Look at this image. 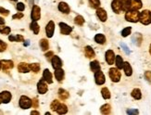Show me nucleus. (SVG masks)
<instances>
[{"label":"nucleus","mask_w":151,"mask_h":115,"mask_svg":"<svg viewBox=\"0 0 151 115\" xmlns=\"http://www.w3.org/2000/svg\"><path fill=\"white\" fill-rule=\"evenodd\" d=\"M140 18V13L137 10H128L126 11L125 19L130 22H137Z\"/></svg>","instance_id":"f257e3e1"},{"label":"nucleus","mask_w":151,"mask_h":115,"mask_svg":"<svg viewBox=\"0 0 151 115\" xmlns=\"http://www.w3.org/2000/svg\"><path fill=\"white\" fill-rule=\"evenodd\" d=\"M139 21H141V23L147 25L151 23V12L149 10H143L140 13V18H139Z\"/></svg>","instance_id":"f03ea898"},{"label":"nucleus","mask_w":151,"mask_h":115,"mask_svg":"<svg viewBox=\"0 0 151 115\" xmlns=\"http://www.w3.org/2000/svg\"><path fill=\"white\" fill-rule=\"evenodd\" d=\"M33 106V100H31L26 96H21L20 99V107L23 110H27V109L31 108Z\"/></svg>","instance_id":"7ed1b4c3"},{"label":"nucleus","mask_w":151,"mask_h":115,"mask_svg":"<svg viewBox=\"0 0 151 115\" xmlns=\"http://www.w3.org/2000/svg\"><path fill=\"white\" fill-rule=\"evenodd\" d=\"M109 77L111 79V81L114 83H118L121 80V72L119 71V69L117 68H111L108 72Z\"/></svg>","instance_id":"20e7f679"},{"label":"nucleus","mask_w":151,"mask_h":115,"mask_svg":"<svg viewBox=\"0 0 151 115\" xmlns=\"http://www.w3.org/2000/svg\"><path fill=\"white\" fill-rule=\"evenodd\" d=\"M31 18L33 21H37L41 18V9L38 7V6H33V9H32V13H31Z\"/></svg>","instance_id":"39448f33"},{"label":"nucleus","mask_w":151,"mask_h":115,"mask_svg":"<svg viewBox=\"0 0 151 115\" xmlns=\"http://www.w3.org/2000/svg\"><path fill=\"white\" fill-rule=\"evenodd\" d=\"M11 93L9 91H3L0 93V103H5V104H7L9 103L10 100H11Z\"/></svg>","instance_id":"423d86ee"},{"label":"nucleus","mask_w":151,"mask_h":115,"mask_svg":"<svg viewBox=\"0 0 151 115\" xmlns=\"http://www.w3.org/2000/svg\"><path fill=\"white\" fill-rule=\"evenodd\" d=\"M95 81L96 84L98 85H101L105 83V75H104V73L100 70L95 72Z\"/></svg>","instance_id":"0eeeda50"},{"label":"nucleus","mask_w":151,"mask_h":115,"mask_svg":"<svg viewBox=\"0 0 151 115\" xmlns=\"http://www.w3.org/2000/svg\"><path fill=\"white\" fill-rule=\"evenodd\" d=\"M37 90H38V92L40 94H45L46 92H47V90H48V87H47V84H46V83H45V81L44 79H42V80H40V81L38 82V84H37Z\"/></svg>","instance_id":"6e6552de"},{"label":"nucleus","mask_w":151,"mask_h":115,"mask_svg":"<svg viewBox=\"0 0 151 115\" xmlns=\"http://www.w3.org/2000/svg\"><path fill=\"white\" fill-rule=\"evenodd\" d=\"M54 31H55V23H54L53 21H50L45 27V33H46L47 37L51 38L52 36H53Z\"/></svg>","instance_id":"1a4fd4ad"},{"label":"nucleus","mask_w":151,"mask_h":115,"mask_svg":"<svg viewBox=\"0 0 151 115\" xmlns=\"http://www.w3.org/2000/svg\"><path fill=\"white\" fill-rule=\"evenodd\" d=\"M111 8L115 13L120 14L123 11V7H121V0H113L111 3Z\"/></svg>","instance_id":"9d476101"},{"label":"nucleus","mask_w":151,"mask_h":115,"mask_svg":"<svg viewBox=\"0 0 151 115\" xmlns=\"http://www.w3.org/2000/svg\"><path fill=\"white\" fill-rule=\"evenodd\" d=\"M60 33L62 34H65V35H68V34H69L72 31V28L71 26H69L68 24L64 23V22H60Z\"/></svg>","instance_id":"9b49d317"},{"label":"nucleus","mask_w":151,"mask_h":115,"mask_svg":"<svg viewBox=\"0 0 151 115\" xmlns=\"http://www.w3.org/2000/svg\"><path fill=\"white\" fill-rule=\"evenodd\" d=\"M141 0H130V10H138L142 8Z\"/></svg>","instance_id":"f8f14e48"},{"label":"nucleus","mask_w":151,"mask_h":115,"mask_svg":"<svg viewBox=\"0 0 151 115\" xmlns=\"http://www.w3.org/2000/svg\"><path fill=\"white\" fill-rule=\"evenodd\" d=\"M106 61L108 65H112L115 61V54L112 50H108L106 52Z\"/></svg>","instance_id":"ddd939ff"},{"label":"nucleus","mask_w":151,"mask_h":115,"mask_svg":"<svg viewBox=\"0 0 151 115\" xmlns=\"http://www.w3.org/2000/svg\"><path fill=\"white\" fill-rule=\"evenodd\" d=\"M96 15H97V17L98 18H99V20L101 21H107V19H108V14H107V12H106V10L104 9H97V10H96Z\"/></svg>","instance_id":"4468645a"},{"label":"nucleus","mask_w":151,"mask_h":115,"mask_svg":"<svg viewBox=\"0 0 151 115\" xmlns=\"http://www.w3.org/2000/svg\"><path fill=\"white\" fill-rule=\"evenodd\" d=\"M52 66H53V68L55 69V70H57V69H60L61 68L62 66V61L60 59V57L57 56H53V58H52Z\"/></svg>","instance_id":"2eb2a0df"},{"label":"nucleus","mask_w":151,"mask_h":115,"mask_svg":"<svg viewBox=\"0 0 151 115\" xmlns=\"http://www.w3.org/2000/svg\"><path fill=\"white\" fill-rule=\"evenodd\" d=\"M1 64L4 72H7L8 70H10V69H12L14 67V63L12 60H2Z\"/></svg>","instance_id":"dca6fc26"},{"label":"nucleus","mask_w":151,"mask_h":115,"mask_svg":"<svg viewBox=\"0 0 151 115\" xmlns=\"http://www.w3.org/2000/svg\"><path fill=\"white\" fill-rule=\"evenodd\" d=\"M18 71L21 73H26V72H29L31 71L30 69V65L27 64V63H24V62H21L18 65Z\"/></svg>","instance_id":"f3484780"},{"label":"nucleus","mask_w":151,"mask_h":115,"mask_svg":"<svg viewBox=\"0 0 151 115\" xmlns=\"http://www.w3.org/2000/svg\"><path fill=\"white\" fill-rule=\"evenodd\" d=\"M43 79L47 84H52V83H53V80H52V74L49 72L48 69H45V70L44 71V72H43Z\"/></svg>","instance_id":"a211bd4d"},{"label":"nucleus","mask_w":151,"mask_h":115,"mask_svg":"<svg viewBox=\"0 0 151 115\" xmlns=\"http://www.w3.org/2000/svg\"><path fill=\"white\" fill-rule=\"evenodd\" d=\"M59 10L61 11L62 13H65V14H69V11H71L68 4L65 3V2H60L59 4Z\"/></svg>","instance_id":"6ab92c4d"},{"label":"nucleus","mask_w":151,"mask_h":115,"mask_svg":"<svg viewBox=\"0 0 151 115\" xmlns=\"http://www.w3.org/2000/svg\"><path fill=\"white\" fill-rule=\"evenodd\" d=\"M55 77L59 82H61L62 80L64 79V71H63L61 68L57 69L55 71Z\"/></svg>","instance_id":"aec40b11"},{"label":"nucleus","mask_w":151,"mask_h":115,"mask_svg":"<svg viewBox=\"0 0 151 115\" xmlns=\"http://www.w3.org/2000/svg\"><path fill=\"white\" fill-rule=\"evenodd\" d=\"M84 52H85V56L88 58V59H93L95 57V52L94 49H93L90 45H87L84 48Z\"/></svg>","instance_id":"412c9836"},{"label":"nucleus","mask_w":151,"mask_h":115,"mask_svg":"<svg viewBox=\"0 0 151 115\" xmlns=\"http://www.w3.org/2000/svg\"><path fill=\"white\" fill-rule=\"evenodd\" d=\"M123 70H124V72H125V75L126 76H131L132 73H133V69L130 65L129 62H124L123 64Z\"/></svg>","instance_id":"4be33fe9"},{"label":"nucleus","mask_w":151,"mask_h":115,"mask_svg":"<svg viewBox=\"0 0 151 115\" xmlns=\"http://www.w3.org/2000/svg\"><path fill=\"white\" fill-rule=\"evenodd\" d=\"M95 41L97 43V44H105L106 42V37L104 34H101V33H97L96 34V36H95Z\"/></svg>","instance_id":"5701e85b"},{"label":"nucleus","mask_w":151,"mask_h":115,"mask_svg":"<svg viewBox=\"0 0 151 115\" xmlns=\"http://www.w3.org/2000/svg\"><path fill=\"white\" fill-rule=\"evenodd\" d=\"M115 63H116V66H117V68L119 69V70H121V69H123V64L124 62L123 60V58H121V56H116L115 58Z\"/></svg>","instance_id":"b1692460"},{"label":"nucleus","mask_w":151,"mask_h":115,"mask_svg":"<svg viewBox=\"0 0 151 115\" xmlns=\"http://www.w3.org/2000/svg\"><path fill=\"white\" fill-rule=\"evenodd\" d=\"M90 67H91V70L92 72H97V71H99L100 70V64H99V62H98L97 60H94V61H92L90 63Z\"/></svg>","instance_id":"393cba45"},{"label":"nucleus","mask_w":151,"mask_h":115,"mask_svg":"<svg viewBox=\"0 0 151 115\" xmlns=\"http://www.w3.org/2000/svg\"><path fill=\"white\" fill-rule=\"evenodd\" d=\"M57 113H60V114H65L67 113L68 111V108L65 104H62V103H60V105L59 107H57V111H56Z\"/></svg>","instance_id":"a878e982"},{"label":"nucleus","mask_w":151,"mask_h":115,"mask_svg":"<svg viewBox=\"0 0 151 115\" xmlns=\"http://www.w3.org/2000/svg\"><path fill=\"white\" fill-rule=\"evenodd\" d=\"M59 97H60V99L61 100H65V99H67L68 97H69V93H68L66 90L60 88L59 90Z\"/></svg>","instance_id":"bb28decb"},{"label":"nucleus","mask_w":151,"mask_h":115,"mask_svg":"<svg viewBox=\"0 0 151 115\" xmlns=\"http://www.w3.org/2000/svg\"><path fill=\"white\" fill-rule=\"evenodd\" d=\"M132 97H133V99H140L141 97H142V94H141L140 89H138V88L133 89L132 91Z\"/></svg>","instance_id":"cd10ccee"},{"label":"nucleus","mask_w":151,"mask_h":115,"mask_svg":"<svg viewBox=\"0 0 151 115\" xmlns=\"http://www.w3.org/2000/svg\"><path fill=\"white\" fill-rule=\"evenodd\" d=\"M30 28H31V30L34 33V34H38L39 30H40V27H39V25L37 24L36 21H33V22H32L31 25H30Z\"/></svg>","instance_id":"c85d7f7f"},{"label":"nucleus","mask_w":151,"mask_h":115,"mask_svg":"<svg viewBox=\"0 0 151 115\" xmlns=\"http://www.w3.org/2000/svg\"><path fill=\"white\" fill-rule=\"evenodd\" d=\"M40 47H41L43 51H46L49 48V45H48V41L46 39H41L40 40Z\"/></svg>","instance_id":"c756f323"},{"label":"nucleus","mask_w":151,"mask_h":115,"mask_svg":"<svg viewBox=\"0 0 151 115\" xmlns=\"http://www.w3.org/2000/svg\"><path fill=\"white\" fill-rule=\"evenodd\" d=\"M121 7H123V11L130 10V0H121Z\"/></svg>","instance_id":"7c9ffc66"},{"label":"nucleus","mask_w":151,"mask_h":115,"mask_svg":"<svg viewBox=\"0 0 151 115\" xmlns=\"http://www.w3.org/2000/svg\"><path fill=\"white\" fill-rule=\"evenodd\" d=\"M9 41H16V42H22L23 41V36L20 35V34H17V35H10L9 36Z\"/></svg>","instance_id":"2f4dec72"},{"label":"nucleus","mask_w":151,"mask_h":115,"mask_svg":"<svg viewBox=\"0 0 151 115\" xmlns=\"http://www.w3.org/2000/svg\"><path fill=\"white\" fill-rule=\"evenodd\" d=\"M100 111L103 114H108V113H110V105H108V104L103 105L100 108Z\"/></svg>","instance_id":"473e14b6"},{"label":"nucleus","mask_w":151,"mask_h":115,"mask_svg":"<svg viewBox=\"0 0 151 115\" xmlns=\"http://www.w3.org/2000/svg\"><path fill=\"white\" fill-rule=\"evenodd\" d=\"M74 22H75V23H76L77 25L82 26V25L84 23V17L81 16V15L77 16L76 18L74 19Z\"/></svg>","instance_id":"72a5a7b5"},{"label":"nucleus","mask_w":151,"mask_h":115,"mask_svg":"<svg viewBox=\"0 0 151 115\" xmlns=\"http://www.w3.org/2000/svg\"><path fill=\"white\" fill-rule=\"evenodd\" d=\"M101 94H102V97H104L105 99H108L109 97H110V93H109V91L107 87H104L102 88L101 90Z\"/></svg>","instance_id":"f704fd0d"},{"label":"nucleus","mask_w":151,"mask_h":115,"mask_svg":"<svg viewBox=\"0 0 151 115\" xmlns=\"http://www.w3.org/2000/svg\"><path fill=\"white\" fill-rule=\"evenodd\" d=\"M30 69L34 72H38L40 71V64L39 63H32L30 64Z\"/></svg>","instance_id":"c9c22d12"},{"label":"nucleus","mask_w":151,"mask_h":115,"mask_svg":"<svg viewBox=\"0 0 151 115\" xmlns=\"http://www.w3.org/2000/svg\"><path fill=\"white\" fill-rule=\"evenodd\" d=\"M89 4L91 5L92 8L97 9V8H99V6H100V1L99 0H89Z\"/></svg>","instance_id":"e433bc0d"},{"label":"nucleus","mask_w":151,"mask_h":115,"mask_svg":"<svg viewBox=\"0 0 151 115\" xmlns=\"http://www.w3.org/2000/svg\"><path fill=\"white\" fill-rule=\"evenodd\" d=\"M131 32H132V28L131 27H126L124 28L123 31H121V35L123 37H126L128 36L129 34H131Z\"/></svg>","instance_id":"4c0bfd02"},{"label":"nucleus","mask_w":151,"mask_h":115,"mask_svg":"<svg viewBox=\"0 0 151 115\" xmlns=\"http://www.w3.org/2000/svg\"><path fill=\"white\" fill-rule=\"evenodd\" d=\"M10 31V28L8 26H0V33L2 34H9Z\"/></svg>","instance_id":"58836bf2"},{"label":"nucleus","mask_w":151,"mask_h":115,"mask_svg":"<svg viewBox=\"0 0 151 115\" xmlns=\"http://www.w3.org/2000/svg\"><path fill=\"white\" fill-rule=\"evenodd\" d=\"M60 101L59 100H53V102L51 103V110L52 111H57V107H59V105H60Z\"/></svg>","instance_id":"ea45409f"},{"label":"nucleus","mask_w":151,"mask_h":115,"mask_svg":"<svg viewBox=\"0 0 151 115\" xmlns=\"http://www.w3.org/2000/svg\"><path fill=\"white\" fill-rule=\"evenodd\" d=\"M7 48V44L3 42L2 40H0V52H3Z\"/></svg>","instance_id":"a19ab883"},{"label":"nucleus","mask_w":151,"mask_h":115,"mask_svg":"<svg viewBox=\"0 0 151 115\" xmlns=\"http://www.w3.org/2000/svg\"><path fill=\"white\" fill-rule=\"evenodd\" d=\"M17 9H18L19 11H23L25 9V5L23 3H21V2L18 3V4H17Z\"/></svg>","instance_id":"79ce46f5"},{"label":"nucleus","mask_w":151,"mask_h":115,"mask_svg":"<svg viewBox=\"0 0 151 115\" xmlns=\"http://www.w3.org/2000/svg\"><path fill=\"white\" fill-rule=\"evenodd\" d=\"M0 14H2L4 16H8L9 14V11L8 9L2 8V7H0Z\"/></svg>","instance_id":"37998d69"},{"label":"nucleus","mask_w":151,"mask_h":115,"mask_svg":"<svg viewBox=\"0 0 151 115\" xmlns=\"http://www.w3.org/2000/svg\"><path fill=\"white\" fill-rule=\"evenodd\" d=\"M145 76H146V78L148 80L149 82H151V72H146V73H145Z\"/></svg>","instance_id":"c03bdc74"},{"label":"nucleus","mask_w":151,"mask_h":115,"mask_svg":"<svg viewBox=\"0 0 151 115\" xmlns=\"http://www.w3.org/2000/svg\"><path fill=\"white\" fill-rule=\"evenodd\" d=\"M22 17H23V14H22V13H17V14L13 15L12 18L15 20V19H21Z\"/></svg>","instance_id":"a18cd8bd"},{"label":"nucleus","mask_w":151,"mask_h":115,"mask_svg":"<svg viewBox=\"0 0 151 115\" xmlns=\"http://www.w3.org/2000/svg\"><path fill=\"white\" fill-rule=\"evenodd\" d=\"M33 108H37L38 107V100H37V99H33Z\"/></svg>","instance_id":"49530a36"},{"label":"nucleus","mask_w":151,"mask_h":115,"mask_svg":"<svg viewBox=\"0 0 151 115\" xmlns=\"http://www.w3.org/2000/svg\"><path fill=\"white\" fill-rule=\"evenodd\" d=\"M121 47H123V48L124 49V51L126 52V54H130V50H129V48L126 47V45H124V44H121Z\"/></svg>","instance_id":"de8ad7c7"},{"label":"nucleus","mask_w":151,"mask_h":115,"mask_svg":"<svg viewBox=\"0 0 151 115\" xmlns=\"http://www.w3.org/2000/svg\"><path fill=\"white\" fill-rule=\"evenodd\" d=\"M127 113H128V114H138V111H136V110H128V111H127Z\"/></svg>","instance_id":"09e8293b"},{"label":"nucleus","mask_w":151,"mask_h":115,"mask_svg":"<svg viewBox=\"0 0 151 115\" xmlns=\"http://www.w3.org/2000/svg\"><path fill=\"white\" fill-rule=\"evenodd\" d=\"M52 56H53V52H52V51H50V52H47L45 54V57L47 58V59H49V58H51Z\"/></svg>","instance_id":"8fccbe9b"},{"label":"nucleus","mask_w":151,"mask_h":115,"mask_svg":"<svg viewBox=\"0 0 151 115\" xmlns=\"http://www.w3.org/2000/svg\"><path fill=\"white\" fill-rule=\"evenodd\" d=\"M29 45H30V41H29V40H26V41L24 42V45L25 47H28Z\"/></svg>","instance_id":"3c124183"},{"label":"nucleus","mask_w":151,"mask_h":115,"mask_svg":"<svg viewBox=\"0 0 151 115\" xmlns=\"http://www.w3.org/2000/svg\"><path fill=\"white\" fill-rule=\"evenodd\" d=\"M4 23H5V21L0 17V24H4Z\"/></svg>","instance_id":"603ef678"},{"label":"nucleus","mask_w":151,"mask_h":115,"mask_svg":"<svg viewBox=\"0 0 151 115\" xmlns=\"http://www.w3.org/2000/svg\"><path fill=\"white\" fill-rule=\"evenodd\" d=\"M31 114H36V115H38L39 112H38V111H33L31 112Z\"/></svg>","instance_id":"864d4df0"},{"label":"nucleus","mask_w":151,"mask_h":115,"mask_svg":"<svg viewBox=\"0 0 151 115\" xmlns=\"http://www.w3.org/2000/svg\"><path fill=\"white\" fill-rule=\"evenodd\" d=\"M149 52H150V54H151V45H150V48H149Z\"/></svg>","instance_id":"5fc2aeb1"},{"label":"nucleus","mask_w":151,"mask_h":115,"mask_svg":"<svg viewBox=\"0 0 151 115\" xmlns=\"http://www.w3.org/2000/svg\"><path fill=\"white\" fill-rule=\"evenodd\" d=\"M1 67H2V64H1V61H0V69H1Z\"/></svg>","instance_id":"6e6d98bb"},{"label":"nucleus","mask_w":151,"mask_h":115,"mask_svg":"<svg viewBox=\"0 0 151 115\" xmlns=\"http://www.w3.org/2000/svg\"><path fill=\"white\" fill-rule=\"evenodd\" d=\"M11 1H18V0H11Z\"/></svg>","instance_id":"4d7b16f0"}]
</instances>
